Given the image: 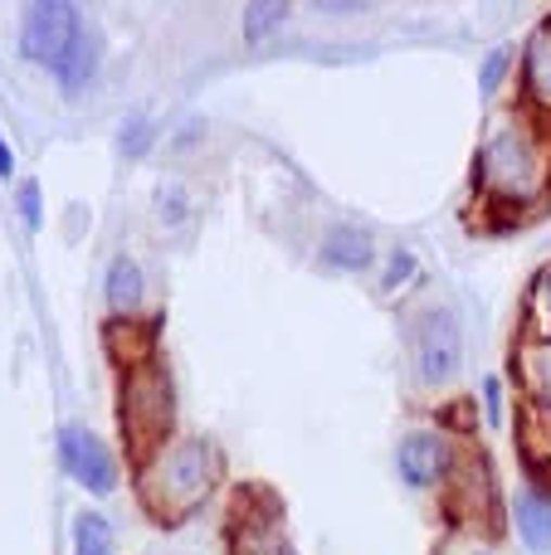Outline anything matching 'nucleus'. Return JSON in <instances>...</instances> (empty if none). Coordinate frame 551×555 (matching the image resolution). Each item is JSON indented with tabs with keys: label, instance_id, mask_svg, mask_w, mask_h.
Segmentation results:
<instances>
[{
	"label": "nucleus",
	"instance_id": "1",
	"mask_svg": "<svg viewBox=\"0 0 551 555\" xmlns=\"http://www.w3.org/2000/svg\"><path fill=\"white\" fill-rule=\"evenodd\" d=\"M215 473H220V459H215L210 443H201V439L162 443L156 453L142 459V507L156 521L176 527V521H185L210 498Z\"/></svg>",
	"mask_w": 551,
	"mask_h": 555
},
{
	"label": "nucleus",
	"instance_id": "2",
	"mask_svg": "<svg viewBox=\"0 0 551 555\" xmlns=\"http://www.w3.org/2000/svg\"><path fill=\"white\" fill-rule=\"evenodd\" d=\"M478 185L503 205H533L551 185V152L527 117H508L478 146Z\"/></svg>",
	"mask_w": 551,
	"mask_h": 555
},
{
	"label": "nucleus",
	"instance_id": "3",
	"mask_svg": "<svg viewBox=\"0 0 551 555\" xmlns=\"http://www.w3.org/2000/svg\"><path fill=\"white\" fill-rule=\"evenodd\" d=\"M117 424H123L127 443L137 459L162 449L166 429H171V380H166L162 361L142 356L123 371V390H117Z\"/></svg>",
	"mask_w": 551,
	"mask_h": 555
},
{
	"label": "nucleus",
	"instance_id": "4",
	"mask_svg": "<svg viewBox=\"0 0 551 555\" xmlns=\"http://www.w3.org/2000/svg\"><path fill=\"white\" fill-rule=\"evenodd\" d=\"M84 15H78L68 0H44V5H29L25 10V25H20V49H25V59H35V64L54 68V74H64L68 54H74L78 35H84Z\"/></svg>",
	"mask_w": 551,
	"mask_h": 555
},
{
	"label": "nucleus",
	"instance_id": "5",
	"mask_svg": "<svg viewBox=\"0 0 551 555\" xmlns=\"http://www.w3.org/2000/svg\"><path fill=\"white\" fill-rule=\"evenodd\" d=\"M230 555H293L289 531H283V507L269 492L249 488L244 498H234Z\"/></svg>",
	"mask_w": 551,
	"mask_h": 555
},
{
	"label": "nucleus",
	"instance_id": "6",
	"mask_svg": "<svg viewBox=\"0 0 551 555\" xmlns=\"http://www.w3.org/2000/svg\"><path fill=\"white\" fill-rule=\"evenodd\" d=\"M464 356V336H459V317L449 307H430L415 326V371L425 385H445L459 371Z\"/></svg>",
	"mask_w": 551,
	"mask_h": 555
},
{
	"label": "nucleus",
	"instance_id": "7",
	"mask_svg": "<svg viewBox=\"0 0 551 555\" xmlns=\"http://www.w3.org/2000/svg\"><path fill=\"white\" fill-rule=\"evenodd\" d=\"M59 459H64L68 478H74L78 488H88L93 498H107V492L117 488L113 453H107V443L98 439V434H88L84 424H64V429H59Z\"/></svg>",
	"mask_w": 551,
	"mask_h": 555
},
{
	"label": "nucleus",
	"instance_id": "8",
	"mask_svg": "<svg viewBox=\"0 0 551 555\" xmlns=\"http://www.w3.org/2000/svg\"><path fill=\"white\" fill-rule=\"evenodd\" d=\"M396 468L410 488H435L449 478V443L435 429H415L406 443L396 449Z\"/></svg>",
	"mask_w": 551,
	"mask_h": 555
},
{
	"label": "nucleus",
	"instance_id": "9",
	"mask_svg": "<svg viewBox=\"0 0 551 555\" xmlns=\"http://www.w3.org/2000/svg\"><path fill=\"white\" fill-rule=\"evenodd\" d=\"M523 93L537 113L551 117V15L533 29V39L523 49Z\"/></svg>",
	"mask_w": 551,
	"mask_h": 555
},
{
	"label": "nucleus",
	"instance_id": "10",
	"mask_svg": "<svg viewBox=\"0 0 551 555\" xmlns=\"http://www.w3.org/2000/svg\"><path fill=\"white\" fill-rule=\"evenodd\" d=\"M513 527L533 555H551V492L527 488L513 502Z\"/></svg>",
	"mask_w": 551,
	"mask_h": 555
},
{
	"label": "nucleus",
	"instance_id": "11",
	"mask_svg": "<svg viewBox=\"0 0 551 555\" xmlns=\"http://www.w3.org/2000/svg\"><path fill=\"white\" fill-rule=\"evenodd\" d=\"M322 259H328L332 269L361 273V269H371L376 249H371V234L367 230H357V224H337V230L328 234V244H322Z\"/></svg>",
	"mask_w": 551,
	"mask_h": 555
},
{
	"label": "nucleus",
	"instance_id": "12",
	"mask_svg": "<svg viewBox=\"0 0 551 555\" xmlns=\"http://www.w3.org/2000/svg\"><path fill=\"white\" fill-rule=\"evenodd\" d=\"M107 307H113V317H132L142 307V269L132 254H117L107 263Z\"/></svg>",
	"mask_w": 551,
	"mask_h": 555
},
{
	"label": "nucleus",
	"instance_id": "13",
	"mask_svg": "<svg viewBox=\"0 0 551 555\" xmlns=\"http://www.w3.org/2000/svg\"><path fill=\"white\" fill-rule=\"evenodd\" d=\"M523 380H527V390H533V404L551 420V341L523 346Z\"/></svg>",
	"mask_w": 551,
	"mask_h": 555
},
{
	"label": "nucleus",
	"instance_id": "14",
	"mask_svg": "<svg viewBox=\"0 0 551 555\" xmlns=\"http://www.w3.org/2000/svg\"><path fill=\"white\" fill-rule=\"evenodd\" d=\"M523 326H527V341H551V263L533 278V287H527Z\"/></svg>",
	"mask_w": 551,
	"mask_h": 555
},
{
	"label": "nucleus",
	"instance_id": "15",
	"mask_svg": "<svg viewBox=\"0 0 551 555\" xmlns=\"http://www.w3.org/2000/svg\"><path fill=\"white\" fill-rule=\"evenodd\" d=\"M74 555H113V527L103 512H78L74 517Z\"/></svg>",
	"mask_w": 551,
	"mask_h": 555
},
{
	"label": "nucleus",
	"instance_id": "16",
	"mask_svg": "<svg viewBox=\"0 0 551 555\" xmlns=\"http://www.w3.org/2000/svg\"><path fill=\"white\" fill-rule=\"evenodd\" d=\"M93 68H98V35H93V29H84L59 78H64V88H84L88 78H93Z\"/></svg>",
	"mask_w": 551,
	"mask_h": 555
},
{
	"label": "nucleus",
	"instance_id": "17",
	"mask_svg": "<svg viewBox=\"0 0 551 555\" xmlns=\"http://www.w3.org/2000/svg\"><path fill=\"white\" fill-rule=\"evenodd\" d=\"M283 20V5H249L244 10V39H264Z\"/></svg>",
	"mask_w": 551,
	"mask_h": 555
},
{
	"label": "nucleus",
	"instance_id": "18",
	"mask_svg": "<svg viewBox=\"0 0 551 555\" xmlns=\"http://www.w3.org/2000/svg\"><path fill=\"white\" fill-rule=\"evenodd\" d=\"M508 64H513V49H494V54L484 59V74H478V88H484V93H498V83H503Z\"/></svg>",
	"mask_w": 551,
	"mask_h": 555
},
{
	"label": "nucleus",
	"instance_id": "19",
	"mask_svg": "<svg viewBox=\"0 0 551 555\" xmlns=\"http://www.w3.org/2000/svg\"><path fill=\"white\" fill-rule=\"evenodd\" d=\"M117 142H123L127 156H142L146 146H152V127H146V117H127V122H123V137H117Z\"/></svg>",
	"mask_w": 551,
	"mask_h": 555
},
{
	"label": "nucleus",
	"instance_id": "20",
	"mask_svg": "<svg viewBox=\"0 0 551 555\" xmlns=\"http://www.w3.org/2000/svg\"><path fill=\"white\" fill-rule=\"evenodd\" d=\"M439 555H494V546H488L478 531H459V537L449 541V546L439 551Z\"/></svg>",
	"mask_w": 551,
	"mask_h": 555
},
{
	"label": "nucleus",
	"instance_id": "21",
	"mask_svg": "<svg viewBox=\"0 0 551 555\" xmlns=\"http://www.w3.org/2000/svg\"><path fill=\"white\" fill-rule=\"evenodd\" d=\"M20 210H25V224H29V230H39V185H35V181L20 185Z\"/></svg>",
	"mask_w": 551,
	"mask_h": 555
},
{
	"label": "nucleus",
	"instance_id": "22",
	"mask_svg": "<svg viewBox=\"0 0 551 555\" xmlns=\"http://www.w3.org/2000/svg\"><path fill=\"white\" fill-rule=\"evenodd\" d=\"M484 414H488V424H503V385H498V380H488L484 385Z\"/></svg>",
	"mask_w": 551,
	"mask_h": 555
},
{
	"label": "nucleus",
	"instance_id": "23",
	"mask_svg": "<svg viewBox=\"0 0 551 555\" xmlns=\"http://www.w3.org/2000/svg\"><path fill=\"white\" fill-rule=\"evenodd\" d=\"M410 269H415V259H410V254H396V259H390V269H386V287H400L410 278Z\"/></svg>",
	"mask_w": 551,
	"mask_h": 555
},
{
	"label": "nucleus",
	"instance_id": "24",
	"mask_svg": "<svg viewBox=\"0 0 551 555\" xmlns=\"http://www.w3.org/2000/svg\"><path fill=\"white\" fill-rule=\"evenodd\" d=\"M156 205H166V220H181V215H185V201H181V191H176V185H166V191L156 195Z\"/></svg>",
	"mask_w": 551,
	"mask_h": 555
},
{
	"label": "nucleus",
	"instance_id": "25",
	"mask_svg": "<svg viewBox=\"0 0 551 555\" xmlns=\"http://www.w3.org/2000/svg\"><path fill=\"white\" fill-rule=\"evenodd\" d=\"M5 176H15V152H10L5 137H0V181H5Z\"/></svg>",
	"mask_w": 551,
	"mask_h": 555
}]
</instances>
